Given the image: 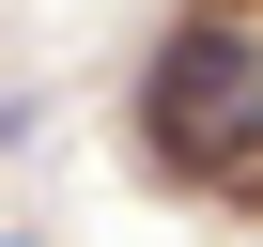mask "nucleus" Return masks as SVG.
<instances>
[{"mask_svg": "<svg viewBox=\"0 0 263 247\" xmlns=\"http://www.w3.org/2000/svg\"><path fill=\"white\" fill-rule=\"evenodd\" d=\"M140 139H155L171 170H217V186L263 170V16H248V0H201V16L155 47V77H140Z\"/></svg>", "mask_w": 263, "mask_h": 247, "instance_id": "f257e3e1", "label": "nucleus"}]
</instances>
